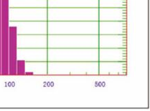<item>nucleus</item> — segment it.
<instances>
[{"instance_id":"3","label":"nucleus","mask_w":150,"mask_h":111,"mask_svg":"<svg viewBox=\"0 0 150 111\" xmlns=\"http://www.w3.org/2000/svg\"><path fill=\"white\" fill-rule=\"evenodd\" d=\"M16 70L17 75H24V74H25V72H26V70H25V61H17Z\"/></svg>"},{"instance_id":"1","label":"nucleus","mask_w":150,"mask_h":111,"mask_svg":"<svg viewBox=\"0 0 150 111\" xmlns=\"http://www.w3.org/2000/svg\"><path fill=\"white\" fill-rule=\"evenodd\" d=\"M9 0H1V74H8Z\"/></svg>"},{"instance_id":"2","label":"nucleus","mask_w":150,"mask_h":111,"mask_svg":"<svg viewBox=\"0 0 150 111\" xmlns=\"http://www.w3.org/2000/svg\"><path fill=\"white\" fill-rule=\"evenodd\" d=\"M17 27L9 26L8 35V74L16 75L17 70Z\"/></svg>"},{"instance_id":"4","label":"nucleus","mask_w":150,"mask_h":111,"mask_svg":"<svg viewBox=\"0 0 150 111\" xmlns=\"http://www.w3.org/2000/svg\"><path fill=\"white\" fill-rule=\"evenodd\" d=\"M25 74H26V75H30V74H31V75H33V72H25Z\"/></svg>"}]
</instances>
